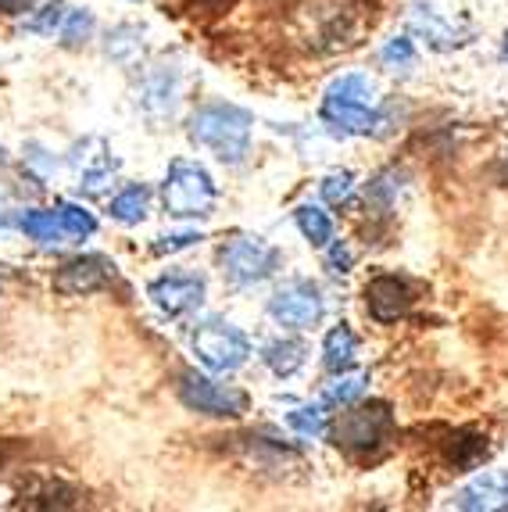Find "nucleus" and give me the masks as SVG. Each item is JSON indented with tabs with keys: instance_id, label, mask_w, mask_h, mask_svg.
<instances>
[{
	"instance_id": "a211bd4d",
	"label": "nucleus",
	"mask_w": 508,
	"mask_h": 512,
	"mask_svg": "<svg viewBox=\"0 0 508 512\" xmlns=\"http://www.w3.org/2000/svg\"><path fill=\"white\" fill-rule=\"evenodd\" d=\"M305 344L301 341H272L269 348H265V362H269V369L276 376H294L297 369L305 366Z\"/></svg>"
},
{
	"instance_id": "6ab92c4d",
	"label": "nucleus",
	"mask_w": 508,
	"mask_h": 512,
	"mask_svg": "<svg viewBox=\"0 0 508 512\" xmlns=\"http://www.w3.org/2000/svg\"><path fill=\"white\" fill-rule=\"evenodd\" d=\"M297 226H301V233H305V240L312 244V248H326V244L333 240L330 215L322 212V208H315V205L297 208Z\"/></svg>"
},
{
	"instance_id": "c85d7f7f",
	"label": "nucleus",
	"mask_w": 508,
	"mask_h": 512,
	"mask_svg": "<svg viewBox=\"0 0 508 512\" xmlns=\"http://www.w3.org/2000/svg\"><path fill=\"white\" fill-rule=\"evenodd\" d=\"M197 240H204L201 233H172V237H161V244H154V251H158V255H172V251L190 248Z\"/></svg>"
},
{
	"instance_id": "a878e982",
	"label": "nucleus",
	"mask_w": 508,
	"mask_h": 512,
	"mask_svg": "<svg viewBox=\"0 0 508 512\" xmlns=\"http://www.w3.org/2000/svg\"><path fill=\"white\" fill-rule=\"evenodd\" d=\"M287 423L301 437H319V434H326V416H322V405H315V409H294L287 416Z\"/></svg>"
},
{
	"instance_id": "f8f14e48",
	"label": "nucleus",
	"mask_w": 508,
	"mask_h": 512,
	"mask_svg": "<svg viewBox=\"0 0 508 512\" xmlns=\"http://www.w3.org/2000/svg\"><path fill=\"white\" fill-rule=\"evenodd\" d=\"M365 308H369V316L380 326L398 323V319L408 316V308H412V287L401 276H390V273L373 276V280L365 283Z\"/></svg>"
},
{
	"instance_id": "39448f33",
	"label": "nucleus",
	"mask_w": 508,
	"mask_h": 512,
	"mask_svg": "<svg viewBox=\"0 0 508 512\" xmlns=\"http://www.w3.org/2000/svg\"><path fill=\"white\" fill-rule=\"evenodd\" d=\"M219 269L229 283L251 287V283L269 280V276L280 269V251L258 237L226 240V244L219 248Z\"/></svg>"
},
{
	"instance_id": "20e7f679",
	"label": "nucleus",
	"mask_w": 508,
	"mask_h": 512,
	"mask_svg": "<svg viewBox=\"0 0 508 512\" xmlns=\"http://www.w3.org/2000/svg\"><path fill=\"white\" fill-rule=\"evenodd\" d=\"M161 201H165V212L176 219H204L215 212L219 190L197 162L176 158L165 172V183H161Z\"/></svg>"
},
{
	"instance_id": "1a4fd4ad",
	"label": "nucleus",
	"mask_w": 508,
	"mask_h": 512,
	"mask_svg": "<svg viewBox=\"0 0 508 512\" xmlns=\"http://www.w3.org/2000/svg\"><path fill=\"white\" fill-rule=\"evenodd\" d=\"M322 312H326V301H322V291L312 280L283 283L269 301V316L280 326H290V330H308V326L319 323Z\"/></svg>"
},
{
	"instance_id": "ddd939ff",
	"label": "nucleus",
	"mask_w": 508,
	"mask_h": 512,
	"mask_svg": "<svg viewBox=\"0 0 508 512\" xmlns=\"http://www.w3.org/2000/svg\"><path fill=\"white\" fill-rule=\"evenodd\" d=\"M458 509L466 512H505L508 509V473L491 470L483 477L469 480L462 491H458Z\"/></svg>"
},
{
	"instance_id": "4be33fe9",
	"label": "nucleus",
	"mask_w": 508,
	"mask_h": 512,
	"mask_svg": "<svg viewBox=\"0 0 508 512\" xmlns=\"http://www.w3.org/2000/svg\"><path fill=\"white\" fill-rule=\"evenodd\" d=\"M355 194V176L351 172H330L326 180H322V201L333 208H344Z\"/></svg>"
},
{
	"instance_id": "dca6fc26",
	"label": "nucleus",
	"mask_w": 508,
	"mask_h": 512,
	"mask_svg": "<svg viewBox=\"0 0 508 512\" xmlns=\"http://www.w3.org/2000/svg\"><path fill=\"white\" fill-rule=\"evenodd\" d=\"M147 208H151V190L144 187V183H136V187H126L122 194L111 197V219L126 222V226H136V222L147 219Z\"/></svg>"
},
{
	"instance_id": "cd10ccee",
	"label": "nucleus",
	"mask_w": 508,
	"mask_h": 512,
	"mask_svg": "<svg viewBox=\"0 0 508 512\" xmlns=\"http://www.w3.org/2000/svg\"><path fill=\"white\" fill-rule=\"evenodd\" d=\"M326 265H330V273L337 276H348L351 265H355V251H351L348 240H330V255H326Z\"/></svg>"
},
{
	"instance_id": "6e6552de",
	"label": "nucleus",
	"mask_w": 508,
	"mask_h": 512,
	"mask_svg": "<svg viewBox=\"0 0 508 512\" xmlns=\"http://www.w3.org/2000/svg\"><path fill=\"white\" fill-rule=\"evenodd\" d=\"M412 26L437 51H451L469 40V18L451 0H415Z\"/></svg>"
},
{
	"instance_id": "473e14b6",
	"label": "nucleus",
	"mask_w": 508,
	"mask_h": 512,
	"mask_svg": "<svg viewBox=\"0 0 508 512\" xmlns=\"http://www.w3.org/2000/svg\"><path fill=\"white\" fill-rule=\"evenodd\" d=\"M501 51H505V61H508V33H505V43H501Z\"/></svg>"
},
{
	"instance_id": "f03ea898",
	"label": "nucleus",
	"mask_w": 508,
	"mask_h": 512,
	"mask_svg": "<svg viewBox=\"0 0 508 512\" xmlns=\"http://www.w3.org/2000/svg\"><path fill=\"white\" fill-rule=\"evenodd\" d=\"M251 133V111L237 108V104H204L190 115V140L208 147L226 165L244 162L247 147H251Z\"/></svg>"
},
{
	"instance_id": "9b49d317",
	"label": "nucleus",
	"mask_w": 508,
	"mask_h": 512,
	"mask_svg": "<svg viewBox=\"0 0 508 512\" xmlns=\"http://www.w3.org/2000/svg\"><path fill=\"white\" fill-rule=\"evenodd\" d=\"M204 287L201 276H190V273H172V276H161L147 287V298L165 312V316H187L194 308L204 305Z\"/></svg>"
},
{
	"instance_id": "412c9836",
	"label": "nucleus",
	"mask_w": 508,
	"mask_h": 512,
	"mask_svg": "<svg viewBox=\"0 0 508 512\" xmlns=\"http://www.w3.org/2000/svg\"><path fill=\"white\" fill-rule=\"evenodd\" d=\"M365 384H369V376L365 373H358V376H340L337 384H330L326 387V394H322V405H351V402H358L365 394Z\"/></svg>"
},
{
	"instance_id": "9d476101",
	"label": "nucleus",
	"mask_w": 508,
	"mask_h": 512,
	"mask_svg": "<svg viewBox=\"0 0 508 512\" xmlns=\"http://www.w3.org/2000/svg\"><path fill=\"white\" fill-rule=\"evenodd\" d=\"M111 280H115V265L104 255H76L54 273V291L65 298H86L104 291Z\"/></svg>"
},
{
	"instance_id": "393cba45",
	"label": "nucleus",
	"mask_w": 508,
	"mask_h": 512,
	"mask_svg": "<svg viewBox=\"0 0 508 512\" xmlns=\"http://www.w3.org/2000/svg\"><path fill=\"white\" fill-rule=\"evenodd\" d=\"M65 4L61 0H51V4H43L40 15H33L26 22L29 33H43V36H54V29H61V22H65Z\"/></svg>"
},
{
	"instance_id": "7ed1b4c3",
	"label": "nucleus",
	"mask_w": 508,
	"mask_h": 512,
	"mask_svg": "<svg viewBox=\"0 0 508 512\" xmlns=\"http://www.w3.org/2000/svg\"><path fill=\"white\" fill-rule=\"evenodd\" d=\"M390 430H394V412H390L387 402H351L326 427V434L344 452L365 455V452H376L390 437Z\"/></svg>"
},
{
	"instance_id": "bb28decb",
	"label": "nucleus",
	"mask_w": 508,
	"mask_h": 512,
	"mask_svg": "<svg viewBox=\"0 0 508 512\" xmlns=\"http://www.w3.org/2000/svg\"><path fill=\"white\" fill-rule=\"evenodd\" d=\"M383 65L390 69H412L415 65V47L408 36H394V40L383 47Z\"/></svg>"
},
{
	"instance_id": "0eeeda50",
	"label": "nucleus",
	"mask_w": 508,
	"mask_h": 512,
	"mask_svg": "<svg viewBox=\"0 0 508 512\" xmlns=\"http://www.w3.org/2000/svg\"><path fill=\"white\" fill-rule=\"evenodd\" d=\"M179 402L204 416H219V419H240L247 412V394L233 384H215L208 376L187 373L179 376Z\"/></svg>"
},
{
	"instance_id": "2eb2a0df",
	"label": "nucleus",
	"mask_w": 508,
	"mask_h": 512,
	"mask_svg": "<svg viewBox=\"0 0 508 512\" xmlns=\"http://www.w3.org/2000/svg\"><path fill=\"white\" fill-rule=\"evenodd\" d=\"M355 355H358V341L355 333L348 326L340 323L326 333V344H322V366L330 369V373H348L355 366Z\"/></svg>"
},
{
	"instance_id": "7c9ffc66",
	"label": "nucleus",
	"mask_w": 508,
	"mask_h": 512,
	"mask_svg": "<svg viewBox=\"0 0 508 512\" xmlns=\"http://www.w3.org/2000/svg\"><path fill=\"white\" fill-rule=\"evenodd\" d=\"M33 4L36 0H0V11H4V15H22V11H29Z\"/></svg>"
},
{
	"instance_id": "c756f323",
	"label": "nucleus",
	"mask_w": 508,
	"mask_h": 512,
	"mask_svg": "<svg viewBox=\"0 0 508 512\" xmlns=\"http://www.w3.org/2000/svg\"><path fill=\"white\" fill-rule=\"evenodd\" d=\"M229 4H233V0H187V11H190V15L208 18V15H222Z\"/></svg>"
},
{
	"instance_id": "f257e3e1",
	"label": "nucleus",
	"mask_w": 508,
	"mask_h": 512,
	"mask_svg": "<svg viewBox=\"0 0 508 512\" xmlns=\"http://www.w3.org/2000/svg\"><path fill=\"white\" fill-rule=\"evenodd\" d=\"M322 122L337 133H358V137H369V133H380V126H387L383 119V111L376 108V97H373V83L358 72H348V76H340L330 83L326 97H322V108H319Z\"/></svg>"
},
{
	"instance_id": "b1692460",
	"label": "nucleus",
	"mask_w": 508,
	"mask_h": 512,
	"mask_svg": "<svg viewBox=\"0 0 508 512\" xmlns=\"http://www.w3.org/2000/svg\"><path fill=\"white\" fill-rule=\"evenodd\" d=\"M58 215H61V222H65V230L72 240H83L97 230V219L79 205H58Z\"/></svg>"
},
{
	"instance_id": "aec40b11",
	"label": "nucleus",
	"mask_w": 508,
	"mask_h": 512,
	"mask_svg": "<svg viewBox=\"0 0 508 512\" xmlns=\"http://www.w3.org/2000/svg\"><path fill=\"white\" fill-rule=\"evenodd\" d=\"M487 455V441L483 437H473V434H458V441L451 437V444H448V459H451V466H455L458 473L462 470H473L476 462Z\"/></svg>"
},
{
	"instance_id": "5701e85b",
	"label": "nucleus",
	"mask_w": 508,
	"mask_h": 512,
	"mask_svg": "<svg viewBox=\"0 0 508 512\" xmlns=\"http://www.w3.org/2000/svg\"><path fill=\"white\" fill-rule=\"evenodd\" d=\"M90 33H94V15H90L86 8L68 11L65 22H61V40H65L68 47H79V43H86Z\"/></svg>"
},
{
	"instance_id": "423d86ee",
	"label": "nucleus",
	"mask_w": 508,
	"mask_h": 512,
	"mask_svg": "<svg viewBox=\"0 0 508 512\" xmlns=\"http://www.w3.org/2000/svg\"><path fill=\"white\" fill-rule=\"evenodd\" d=\"M194 351L197 359L215 373H233L251 359V341L237 326L222 323V319H208L194 330Z\"/></svg>"
},
{
	"instance_id": "4468645a",
	"label": "nucleus",
	"mask_w": 508,
	"mask_h": 512,
	"mask_svg": "<svg viewBox=\"0 0 508 512\" xmlns=\"http://www.w3.org/2000/svg\"><path fill=\"white\" fill-rule=\"evenodd\" d=\"M18 226H22V233H26L29 240H36L43 248H54V244H68V240H72L65 230V222H61L58 208H51V212L33 208V212H26L18 219Z\"/></svg>"
},
{
	"instance_id": "2f4dec72",
	"label": "nucleus",
	"mask_w": 508,
	"mask_h": 512,
	"mask_svg": "<svg viewBox=\"0 0 508 512\" xmlns=\"http://www.w3.org/2000/svg\"><path fill=\"white\" fill-rule=\"evenodd\" d=\"M8 226V201H4V194H0V230Z\"/></svg>"
},
{
	"instance_id": "f3484780",
	"label": "nucleus",
	"mask_w": 508,
	"mask_h": 512,
	"mask_svg": "<svg viewBox=\"0 0 508 512\" xmlns=\"http://www.w3.org/2000/svg\"><path fill=\"white\" fill-rule=\"evenodd\" d=\"M176 101H179V86H176V76H169V72H154L144 83L140 104H144L151 115H172Z\"/></svg>"
}]
</instances>
